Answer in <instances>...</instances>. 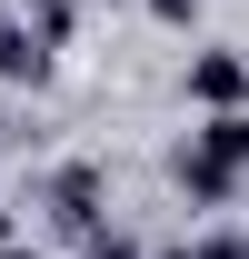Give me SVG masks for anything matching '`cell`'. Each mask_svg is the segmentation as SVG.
Returning <instances> with one entry per match:
<instances>
[{
	"label": "cell",
	"mask_w": 249,
	"mask_h": 259,
	"mask_svg": "<svg viewBox=\"0 0 249 259\" xmlns=\"http://www.w3.org/2000/svg\"><path fill=\"white\" fill-rule=\"evenodd\" d=\"M239 190H249V110H219V120H199L180 140V199L229 209Z\"/></svg>",
	"instance_id": "obj_1"
},
{
	"label": "cell",
	"mask_w": 249,
	"mask_h": 259,
	"mask_svg": "<svg viewBox=\"0 0 249 259\" xmlns=\"http://www.w3.org/2000/svg\"><path fill=\"white\" fill-rule=\"evenodd\" d=\"M40 209H50L70 239H90V229L110 220V180H100V160H60L50 180H40Z\"/></svg>",
	"instance_id": "obj_2"
},
{
	"label": "cell",
	"mask_w": 249,
	"mask_h": 259,
	"mask_svg": "<svg viewBox=\"0 0 249 259\" xmlns=\"http://www.w3.org/2000/svg\"><path fill=\"white\" fill-rule=\"evenodd\" d=\"M180 90H189V110H210V120H219V110H249V60L210 40V50H189Z\"/></svg>",
	"instance_id": "obj_3"
},
{
	"label": "cell",
	"mask_w": 249,
	"mask_h": 259,
	"mask_svg": "<svg viewBox=\"0 0 249 259\" xmlns=\"http://www.w3.org/2000/svg\"><path fill=\"white\" fill-rule=\"evenodd\" d=\"M50 70H60V60H50L20 20H0V90H50Z\"/></svg>",
	"instance_id": "obj_4"
},
{
	"label": "cell",
	"mask_w": 249,
	"mask_h": 259,
	"mask_svg": "<svg viewBox=\"0 0 249 259\" xmlns=\"http://www.w3.org/2000/svg\"><path fill=\"white\" fill-rule=\"evenodd\" d=\"M20 30H30L40 50H50V60H60L70 40H80V0H30V10H20Z\"/></svg>",
	"instance_id": "obj_5"
},
{
	"label": "cell",
	"mask_w": 249,
	"mask_h": 259,
	"mask_svg": "<svg viewBox=\"0 0 249 259\" xmlns=\"http://www.w3.org/2000/svg\"><path fill=\"white\" fill-rule=\"evenodd\" d=\"M159 259H249L239 229H210V239H180V249H159Z\"/></svg>",
	"instance_id": "obj_6"
},
{
	"label": "cell",
	"mask_w": 249,
	"mask_h": 259,
	"mask_svg": "<svg viewBox=\"0 0 249 259\" xmlns=\"http://www.w3.org/2000/svg\"><path fill=\"white\" fill-rule=\"evenodd\" d=\"M150 20L159 30H199V0H150Z\"/></svg>",
	"instance_id": "obj_7"
},
{
	"label": "cell",
	"mask_w": 249,
	"mask_h": 259,
	"mask_svg": "<svg viewBox=\"0 0 249 259\" xmlns=\"http://www.w3.org/2000/svg\"><path fill=\"white\" fill-rule=\"evenodd\" d=\"M0 259H40V249H20V239H10V249H0Z\"/></svg>",
	"instance_id": "obj_8"
},
{
	"label": "cell",
	"mask_w": 249,
	"mask_h": 259,
	"mask_svg": "<svg viewBox=\"0 0 249 259\" xmlns=\"http://www.w3.org/2000/svg\"><path fill=\"white\" fill-rule=\"evenodd\" d=\"M0 20H10V10H0Z\"/></svg>",
	"instance_id": "obj_9"
}]
</instances>
